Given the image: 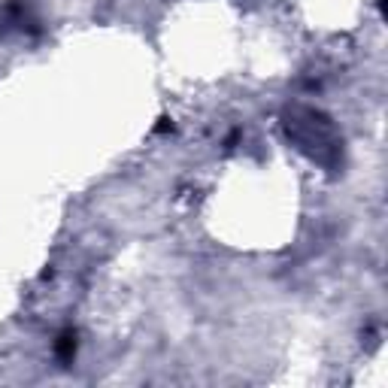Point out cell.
I'll return each mask as SVG.
<instances>
[{
  "instance_id": "obj_1",
  "label": "cell",
  "mask_w": 388,
  "mask_h": 388,
  "mask_svg": "<svg viewBox=\"0 0 388 388\" xmlns=\"http://www.w3.org/2000/svg\"><path fill=\"white\" fill-rule=\"evenodd\" d=\"M76 349H79V343H76V331H61V337L55 340V355L58 361H73L76 358Z\"/></svg>"
}]
</instances>
